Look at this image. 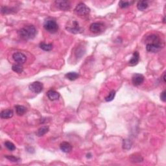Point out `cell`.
<instances>
[{"instance_id":"cell-1","label":"cell","mask_w":166,"mask_h":166,"mask_svg":"<svg viewBox=\"0 0 166 166\" xmlns=\"http://www.w3.org/2000/svg\"><path fill=\"white\" fill-rule=\"evenodd\" d=\"M146 50L150 53H157L163 48L160 38L157 35L152 34L145 38Z\"/></svg>"},{"instance_id":"cell-2","label":"cell","mask_w":166,"mask_h":166,"mask_svg":"<svg viewBox=\"0 0 166 166\" xmlns=\"http://www.w3.org/2000/svg\"><path fill=\"white\" fill-rule=\"evenodd\" d=\"M18 34L20 38H22L23 40H28L35 38L36 34H37V31L34 25H25L21 29H19Z\"/></svg>"},{"instance_id":"cell-3","label":"cell","mask_w":166,"mask_h":166,"mask_svg":"<svg viewBox=\"0 0 166 166\" xmlns=\"http://www.w3.org/2000/svg\"><path fill=\"white\" fill-rule=\"evenodd\" d=\"M44 27L51 34H55L58 31V25L54 19H49L46 20L44 23Z\"/></svg>"},{"instance_id":"cell-4","label":"cell","mask_w":166,"mask_h":166,"mask_svg":"<svg viewBox=\"0 0 166 166\" xmlns=\"http://www.w3.org/2000/svg\"><path fill=\"white\" fill-rule=\"evenodd\" d=\"M75 13L80 17H86L89 15L90 9L88 7L83 3H80L75 8Z\"/></svg>"},{"instance_id":"cell-5","label":"cell","mask_w":166,"mask_h":166,"mask_svg":"<svg viewBox=\"0 0 166 166\" xmlns=\"http://www.w3.org/2000/svg\"><path fill=\"white\" fill-rule=\"evenodd\" d=\"M66 29L73 34H80L83 32L84 29L80 27L79 23L76 20H74L68 23L66 26Z\"/></svg>"},{"instance_id":"cell-6","label":"cell","mask_w":166,"mask_h":166,"mask_svg":"<svg viewBox=\"0 0 166 166\" xmlns=\"http://www.w3.org/2000/svg\"><path fill=\"white\" fill-rule=\"evenodd\" d=\"M44 85L42 82L39 81H35L29 84V88L31 92L35 94H39L42 91Z\"/></svg>"},{"instance_id":"cell-7","label":"cell","mask_w":166,"mask_h":166,"mask_svg":"<svg viewBox=\"0 0 166 166\" xmlns=\"http://www.w3.org/2000/svg\"><path fill=\"white\" fill-rule=\"evenodd\" d=\"M104 25L101 22H95L92 23L90 26V30L93 33H99L104 29Z\"/></svg>"},{"instance_id":"cell-8","label":"cell","mask_w":166,"mask_h":166,"mask_svg":"<svg viewBox=\"0 0 166 166\" xmlns=\"http://www.w3.org/2000/svg\"><path fill=\"white\" fill-rule=\"evenodd\" d=\"M55 3L56 6L61 11H68L71 9V3L68 1L61 0V1H56Z\"/></svg>"},{"instance_id":"cell-9","label":"cell","mask_w":166,"mask_h":166,"mask_svg":"<svg viewBox=\"0 0 166 166\" xmlns=\"http://www.w3.org/2000/svg\"><path fill=\"white\" fill-rule=\"evenodd\" d=\"M13 58L16 62L20 64H24L27 60L26 56L24 55L23 53L21 52L14 53L13 55Z\"/></svg>"},{"instance_id":"cell-10","label":"cell","mask_w":166,"mask_h":166,"mask_svg":"<svg viewBox=\"0 0 166 166\" xmlns=\"http://www.w3.org/2000/svg\"><path fill=\"white\" fill-rule=\"evenodd\" d=\"M145 78L143 75L140 74H135L133 75L132 77V82H133V84L136 86H138L142 84L144 82Z\"/></svg>"},{"instance_id":"cell-11","label":"cell","mask_w":166,"mask_h":166,"mask_svg":"<svg viewBox=\"0 0 166 166\" xmlns=\"http://www.w3.org/2000/svg\"><path fill=\"white\" fill-rule=\"evenodd\" d=\"M139 60H140V54H139L138 51H134L133 53V57L129 61V66H136L138 64Z\"/></svg>"},{"instance_id":"cell-12","label":"cell","mask_w":166,"mask_h":166,"mask_svg":"<svg viewBox=\"0 0 166 166\" xmlns=\"http://www.w3.org/2000/svg\"><path fill=\"white\" fill-rule=\"evenodd\" d=\"M60 150L64 153H69L72 150V146L69 142L63 141L60 144Z\"/></svg>"},{"instance_id":"cell-13","label":"cell","mask_w":166,"mask_h":166,"mask_svg":"<svg viewBox=\"0 0 166 166\" xmlns=\"http://www.w3.org/2000/svg\"><path fill=\"white\" fill-rule=\"evenodd\" d=\"M47 96L48 97V99L50 100V101H56V100H58L60 97V94L57 91L53 90H50L47 92Z\"/></svg>"},{"instance_id":"cell-14","label":"cell","mask_w":166,"mask_h":166,"mask_svg":"<svg viewBox=\"0 0 166 166\" xmlns=\"http://www.w3.org/2000/svg\"><path fill=\"white\" fill-rule=\"evenodd\" d=\"M14 116V112L13 110L7 109L2 110L0 113V117L2 119H10Z\"/></svg>"},{"instance_id":"cell-15","label":"cell","mask_w":166,"mask_h":166,"mask_svg":"<svg viewBox=\"0 0 166 166\" xmlns=\"http://www.w3.org/2000/svg\"><path fill=\"white\" fill-rule=\"evenodd\" d=\"M130 160L133 163H140L143 162V158L141 155L138 153H134L130 157Z\"/></svg>"},{"instance_id":"cell-16","label":"cell","mask_w":166,"mask_h":166,"mask_svg":"<svg viewBox=\"0 0 166 166\" xmlns=\"http://www.w3.org/2000/svg\"><path fill=\"white\" fill-rule=\"evenodd\" d=\"M49 130H50V128H49L48 126L42 127L40 129H38V130L36 133V136H38V137H42V136H44L46 133H48Z\"/></svg>"},{"instance_id":"cell-17","label":"cell","mask_w":166,"mask_h":166,"mask_svg":"<svg viewBox=\"0 0 166 166\" xmlns=\"http://www.w3.org/2000/svg\"><path fill=\"white\" fill-rule=\"evenodd\" d=\"M149 7V3L147 1H140L137 3V8L140 11H143L147 9Z\"/></svg>"},{"instance_id":"cell-18","label":"cell","mask_w":166,"mask_h":166,"mask_svg":"<svg viewBox=\"0 0 166 166\" xmlns=\"http://www.w3.org/2000/svg\"><path fill=\"white\" fill-rule=\"evenodd\" d=\"M14 108L16 109V112L18 116H23V114H25L27 112V108L26 107L22 105H16L14 106Z\"/></svg>"},{"instance_id":"cell-19","label":"cell","mask_w":166,"mask_h":166,"mask_svg":"<svg viewBox=\"0 0 166 166\" xmlns=\"http://www.w3.org/2000/svg\"><path fill=\"white\" fill-rule=\"evenodd\" d=\"M65 77L71 81H74L79 77V75L76 72H69L65 75Z\"/></svg>"},{"instance_id":"cell-20","label":"cell","mask_w":166,"mask_h":166,"mask_svg":"<svg viewBox=\"0 0 166 166\" xmlns=\"http://www.w3.org/2000/svg\"><path fill=\"white\" fill-rule=\"evenodd\" d=\"M40 48L45 51H50L53 49V44H46L44 42H41L40 44Z\"/></svg>"},{"instance_id":"cell-21","label":"cell","mask_w":166,"mask_h":166,"mask_svg":"<svg viewBox=\"0 0 166 166\" xmlns=\"http://www.w3.org/2000/svg\"><path fill=\"white\" fill-rule=\"evenodd\" d=\"M16 12V9L14 8H10L8 7H1V13L3 14H8L11 13H14Z\"/></svg>"},{"instance_id":"cell-22","label":"cell","mask_w":166,"mask_h":166,"mask_svg":"<svg viewBox=\"0 0 166 166\" xmlns=\"http://www.w3.org/2000/svg\"><path fill=\"white\" fill-rule=\"evenodd\" d=\"M12 70H13V72L19 74H21V73L23 72V67L22 64H14L13 66H12Z\"/></svg>"},{"instance_id":"cell-23","label":"cell","mask_w":166,"mask_h":166,"mask_svg":"<svg viewBox=\"0 0 166 166\" xmlns=\"http://www.w3.org/2000/svg\"><path fill=\"white\" fill-rule=\"evenodd\" d=\"M134 3V1H120L119 2V6L121 9H126L131 6Z\"/></svg>"},{"instance_id":"cell-24","label":"cell","mask_w":166,"mask_h":166,"mask_svg":"<svg viewBox=\"0 0 166 166\" xmlns=\"http://www.w3.org/2000/svg\"><path fill=\"white\" fill-rule=\"evenodd\" d=\"M132 145H133V142L131 140L129 139H125V140H123V149L124 150L128 151L129 149H131L132 147Z\"/></svg>"},{"instance_id":"cell-25","label":"cell","mask_w":166,"mask_h":166,"mask_svg":"<svg viewBox=\"0 0 166 166\" xmlns=\"http://www.w3.org/2000/svg\"><path fill=\"white\" fill-rule=\"evenodd\" d=\"M5 158L8 160L9 161H10V162H13V163H19L21 161V158L16 157L13 155H5Z\"/></svg>"},{"instance_id":"cell-26","label":"cell","mask_w":166,"mask_h":166,"mask_svg":"<svg viewBox=\"0 0 166 166\" xmlns=\"http://www.w3.org/2000/svg\"><path fill=\"white\" fill-rule=\"evenodd\" d=\"M4 145L7 149L10 151H13L16 149V146L14 145V144L13 143L11 142V141H6L4 143Z\"/></svg>"},{"instance_id":"cell-27","label":"cell","mask_w":166,"mask_h":166,"mask_svg":"<svg viewBox=\"0 0 166 166\" xmlns=\"http://www.w3.org/2000/svg\"><path fill=\"white\" fill-rule=\"evenodd\" d=\"M116 96V91L115 90H112V91L109 93L108 96L105 97V101L106 102L112 101V100L114 99Z\"/></svg>"},{"instance_id":"cell-28","label":"cell","mask_w":166,"mask_h":166,"mask_svg":"<svg viewBox=\"0 0 166 166\" xmlns=\"http://www.w3.org/2000/svg\"><path fill=\"white\" fill-rule=\"evenodd\" d=\"M166 92H165V90H163V91L161 93V94H160V99L162 100V101L163 102H165L166 101V96H165V95H166Z\"/></svg>"},{"instance_id":"cell-29","label":"cell","mask_w":166,"mask_h":166,"mask_svg":"<svg viewBox=\"0 0 166 166\" xmlns=\"http://www.w3.org/2000/svg\"><path fill=\"white\" fill-rule=\"evenodd\" d=\"M162 79L163 80V82L165 83V72H163V74L162 75Z\"/></svg>"},{"instance_id":"cell-30","label":"cell","mask_w":166,"mask_h":166,"mask_svg":"<svg viewBox=\"0 0 166 166\" xmlns=\"http://www.w3.org/2000/svg\"><path fill=\"white\" fill-rule=\"evenodd\" d=\"M163 23H165V17H164V18H163Z\"/></svg>"}]
</instances>
